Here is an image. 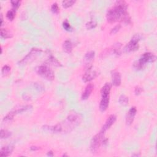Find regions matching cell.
I'll return each mask as SVG.
<instances>
[{
    "label": "cell",
    "mask_w": 157,
    "mask_h": 157,
    "mask_svg": "<svg viewBox=\"0 0 157 157\" xmlns=\"http://www.w3.org/2000/svg\"><path fill=\"white\" fill-rule=\"evenodd\" d=\"M121 44L120 43H117L115 44V45H114V52L117 54V55H120L121 54V50H120V48H121Z\"/></svg>",
    "instance_id": "cell-25"
},
{
    "label": "cell",
    "mask_w": 157,
    "mask_h": 157,
    "mask_svg": "<svg viewBox=\"0 0 157 157\" xmlns=\"http://www.w3.org/2000/svg\"><path fill=\"white\" fill-rule=\"evenodd\" d=\"M11 3L12 7H13L12 9L16 11V10L20 7V6H21V1H11Z\"/></svg>",
    "instance_id": "cell-28"
},
{
    "label": "cell",
    "mask_w": 157,
    "mask_h": 157,
    "mask_svg": "<svg viewBox=\"0 0 157 157\" xmlns=\"http://www.w3.org/2000/svg\"><path fill=\"white\" fill-rule=\"evenodd\" d=\"M112 84L114 86L118 87L120 85L121 82H122V78H121V75L120 73L116 71H114L112 72Z\"/></svg>",
    "instance_id": "cell-14"
},
{
    "label": "cell",
    "mask_w": 157,
    "mask_h": 157,
    "mask_svg": "<svg viewBox=\"0 0 157 157\" xmlns=\"http://www.w3.org/2000/svg\"><path fill=\"white\" fill-rule=\"evenodd\" d=\"M10 71H11V67H10V66H9L7 65H5V66H4L3 67V68H2V74L4 76L9 74Z\"/></svg>",
    "instance_id": "cell-29"
},
{
    "label": "cell",
    "mask_w": 157,
    "mask_h": 157,
    "mask_svg": "<svg viewBox=\"0 0 157 157\" xmlns=\"http://www.w3.org/2000/svg\"><path fill=\"white\" fill-rule=\"evenodd\" d=\"M156 60V56L152 53L147 52L144 54L139 60L134 63V67L137 70H141L143 69L146 63H152L155 62Z\"/></svg>",
    "instance_id": "cell-2"
},
{
    "label": "cell",
    "mask_w": 157,
    "mask_h": 157,
    "mask_svg": "<svg viewBox=\"0 0 157 157\" xmlns=\"http://www.w3.org/2000/svg\"><path fill=\"white\" fill-rule=\"evenodd\" d=\"M96 25H97V23L94 21H90L88 23H87L86 28L88 29H91L95 28L96 26Z\"/></svg>",
    "instance_id": "cell-27"
},
{
    "label": "cell",
    "mask_w": 157,
    "mask_h": 157,
    "mask_svg": "<svg viewBox=\"0 0 157 157\" xmlns=\"http://www.w3.org/2000/svg\"><path fill=\"white\" fill-rule=\"evenodd\" d=\"M137 113L136 107H132L128 112L126 117V123L128 125H131L134 121L135 115Z\"/></svg>",
    "instance_id": "cell-10"
},
{
    "label": "cell",
    "mask_w": 157,
    "mask_h": 157,
    "mask_svg": "<svg viewBox=\"0 0 157 157\" xmlns=\"http://www.w3.org/2000/svg\"><path fill=\"white\" fill-rule=\"evenodd\" d=\"M63 27L67 32H71L73 30V28L71 26L70 23H69L67 21H65L63 23Z\"/></svg>",
    "instance_id": "cell-26"
},
{
    "label": "cell",
    "mask_w": 157,
    "mask_h": 157,
    "mask_svg": "<svg viewBox=\"0 0 157 157\" xmlns=\"http://www.w3.org/2000/svg\"><path fill=\"white\" fill-rule=\"evenodd\" d=\"M54 153L52 151H48V153H47V156H54Z\"/></svg>",
    "instance_id": "cell-34"
},
{
    "label": "cell",
    "mask_w": 157,
    "mask_h": 157,
    "mask_svg": "<svg viewBox=\"0 0 157 157\" xmlns=\"http://www.w3.org/2000/svg\"><path fill=\"white\" fill-rule=\"evenodd\" d=\"M30 149L33 151H36V150H37L39 149H40V148H39V147H36V146H32Z\"/></svg>",
    "instance_id": "cell-33"
},
{
    "label": "cell",
    "mask_w": 157,
    "mask_h": 157,
    "mask_svg": "<svg viewBox=\"0 0 157 157\" xmlns=\"http://www.w3.org/2000/svg\"><path fill=\"white\" fill-rule=\"evenodd\" d=\"M63 49L65 52L67 54H71L73 51L72 43L69 40L65 41L63 44Z\"/></svg>",
    "instance_id": "cell-18"
},
{
    "label": "cell",
    "mask_w": 157,
    "mask_h": 157,
    "mask_svg": "<svg viewBox=\"0 0 157 157\" xmlns=\"http://www.w3.org/2000/svg\"><path fill=\"white\" fill-rule=\"evenodd\" d=\"M95 56V53L94 51L88 52L84 58V62L86 66H88V68L91 67L92 65H90L91 62L93 60V59Z\"/></svg>",
    "instance_id": "cell-12"
},
{
    "label": "cell",
    "mask_w": 157,
    "mask_h": 157,
    "mask_svg": "<svg viewBox=\"0 0 157 157\" xmlns=\"http://www.w3.org/2000/svg\"><path fill=\"white\" fill-rule=\"evenodd\" d=\"M63 126L62 124L58 123L55 126H43L44 130L51 132L52 133H59L63 131Z\"/></svg>",
    "instance_id": "cell-11"
},
{
    "label": "cell",
    "mask_w": 157,
    "mask_h": 157,
    "mask_svg": "<svg viewBox=\"0 0 157 157\" xmlns=\"http://www.w3.org/2000/svg\"><path fill=\"white\" fill-rule=\"evenodd\" d=\"M143 89L142 88L139 87V86H137L135 88V90H134V93L136 95H139L141 94V93L142 92Z\"/></svg>",
    "instance_id": "cell-32"
},
{
    "label": "cell",
    "mask_w": 157,
    "mask_h": 157,
    "mask_svg": "<svg viewBox=\"0 0 157 157\" xmlns=\"http://www.w3.org/2000/svg\"><path fill=\"white\" fill-rule=\"evenodd\" d=\"M15 11L14 9H11L9 11L7 14H6V17L10 21H12L14 17H15Z\"/></svg>",
    "instance_id": "cell-22"
},
{
    "label": "cell",
    "mask_w": 157,
    "mask_h": 157,
    "mask_svg": "<svg viewBox=\"0 0 157 157\" xmlns=\"http://www.w3.org/2000/svg\"><path fill=\"white\" fill-rule=\"evenodd\" d=\"M12 133L6 130H1L0 131V136H1V139H7L9 138L10 136H11Z\"/></svg>",
    "instance_id": "cell-21"
},
{
    "label": "cell",
    "mask_w": 157,
    "mask_h": 157,
    "mask_svg": "<svg viewBox=\"0 0 157 157\" xmlns=\"http://www.w3.org/2000/svg\"><path fill=\"white\" fill-rule=\"evenodd\" d=\"M109 103V96L102 97L100 104V110L101 112H104L107 110Z\"/></svg>",
    "instance_id": "cell-16"
},
{
    "label": "cell",
    "mask_w": 157,
    "mask_h": 157,
    "mask_svg": "<svg viewBox=\"0 0 157 157\" xmlns=\"http://www.w3.org/2000/svg\"><path fill=\"white\" fill-rule=\"evenodd\" d=\"M81 120V115L79 114L73 113L70 114L67 117L66 122L67 123V126L69 125L70 128H73L75 126H77L79 124Z\"/></svg>",
    "instance_id": "cell-7"
},
{
    "label": "cell",
    "mask_w": 157,
    "mask_h": 157,
    "mask_svg": "<svg viewBox=\"0 0 157 157\" xmlns=\"http://www.w3.org/2000/svg\"><path fill=\"white\" fill-rule=\"evenodd\" d=\"M120 28H121V25H116L114 28H113L111 29V31L110 32V34H116L118 32H119L120 30Z\"/></svg>",
    "instance_id": "cell-31"
},
{
    "label": "cell",
    "mask_w": 157,
    "mask_h": 157,
    "mask_svg": "<svg viewBox=\"0 0 157 157\" xmlns=\"http://www.w3.org/2000/svg\"><path fill=\"white\" fill-rule=\"evenodd\" d=\"M104 133H105L100 131L99 133L95 135L92 138L90 143V150L92 153L96 152L98 150V149H99V147H100L104 139L103 137Z\"/></svg>",
    "instance_id": "cell-5"
},
{
    "label": "cell",
    "mask_w": 157,
    "mask_h": 157,
    "mask_svg": "<svg viewBox=\"0 0 157 157\" xmlns=\"http://www.w3.org/2000/svg\"><path fill=\"white\" fill-rule=\"evenodd\" d=\"M51 11L54 14H57L59 12V7L56 3H54L51 7Z\"/></svg>",
    "instance_id": "cell-30"
},
{
    "label": "cell",
    "mask_w": 157,
    "mask_h": 157,
    "mask_svg": "<svg viewBox=\"0 0 157 157\" xmlns=\"http://www.w3.org/2000/svg\"><path fill=\"white\" fill-rule=\"evenodd\" d=\"M111 90V84L110 83H106L101 88V94L102 97L109 96Z\"/></svg>",
    "instance_id": "cell-17"
},
{
    "label": "cell",
    "mask_w": 157,
    "mask_h": 157,
    "mask_svg": "<svg viewBox=\"0 0 157 157\" xmlns=\"http://www.w3.org/2000/svg\"><path fill=\"white\" fill-rule=\"evenodd\" d=\"M42 51L41 49L36 48H32L31 51L29 52V53L25 57L23 58L22 60L19 62V65H25L28 63H30L33 60H34L35 58L37 56V55L41 52Z\"/></svg>",
    "instance_id": "cell-6"
},
{
    "label": "cell",
    "mask_w": 157,
    "mask_h": 157,
    "mask_svg": "<svg viewBox=\"0 0 157 157\" xmlns=\"http://www.w3.org/2000/svg\"><path fill=\"white\" fill-rule=\"evenodd\" d=\"M14 150V146L11 145L3 147L0 150V155L1 156H9L11 155Z\"/></svg>",
    "instance_id": "cell-15"
},
{
    "label": "cell",
    "mask_w": 157,
    "mask_h": 157,
    "mask_svg": "<svg viewBox=\"0 0 157 157\" xmlns=\"http://www.w3.org/2000/svg\"><path fill=\"white\" fill-rule=\"evenodd\" d=\"M38 75L47 81H53L55 78L54 73L47 65H41L36 68Z\"/></svg>",
    "instance_id": "cell-3"
},
{
    "label": "cell",
    "mask_w": 157,
    "mask_h": 157,
    "mask_svg": "<svg viewBox=\"0 0 157 157\" xmlns=\"http://www.w3.org/2000/svg\"><path fill=\"white\" fill-rule=\"evenodd\" d=\"M119 102L122 106H126V105L128 104V103H129L128 98L125 95H122L119 97Z\"/></svg>",
    "instance_id": "cell-20"
},
{
    "label": "cell",
    "mask_w": 157,
    "mask_h": 157,
    "mask_svg": "<svg viewBox=\"0 0 157 157\" xmlns=\"http://www.w3.org/2000/svg\"><path fill=\"white\" fill-rule=\"evenodd\" d=\"M93 89H94V85H93V84H88L87 86L85 88V89L84 92L82 94V96H81L82 100H87L88 98L90 97V96L92 94Z\"/></svg>",
    "instance_id": "cell-13"
},
{
    "label": "cell",
    "mask_w": 157,
    "mask_h": 157,
    "mask_svg": "<svg viewBox=\"0 0 157 157\" xmlns=\"http://www.w3.org/2000/svg\"><path fill=\"white\" fill-rule=\"evenodd\" d=\"M1 36L4 39H8V38H11L13 36L12 33L8 30L7 29L1 28Z\"/></svg>",
    "instance_id": "cell-19"
},
{
    "label": "cell",
    "mask_w": 157,
    "mask_h": 157,
    "mask_svg": "<svg viewBox=\"0 0 157 157\" xmlns=\"http://www.w3.org/2000/svg\"><path fill=\"white\" fill-rule=\"evenodd\" d=\"M76 3V1L73 0H67V1H63L62 2V6L65 8H68L71 7Z\"/></svg>",
    "instance_id": "cell-23"
},
{
    "label": "cell",
    "mask_w": 157,
    "mask_h": 157,
    "mask_svg": "<svg viewBox=\"0 0 157 157\" xmlns=\"http://www.w3.org/2000/svg\"><path fill=\"white\" fill-rule=\"evenodd\" d=\"M98 74H99L96 71L92 70V67L87 68V70L83 75L82 80L84 82H88L95 78L98 76Z\"/></svg>",
    "instance_id": "cell-8"
},
{
    "label": "cell",
    "mask_w": 157,
    "mask_h": 157,
    "mask_svg": "<svg viewBox=\"0 0 157 157\" xmlns=\"http://www.w3.org/2000/svg\"><path fill=\"white\" fill-rule=\"evenodd\" d=\"M127 7V4L125 1H117L114 7L108 10L106 14L107 22L111 23L119 21L128 23L130 18L126 12Z\"/></svg>",
    "instance_id": "cell-1"
},
{
    "label": "cell",
    "mask_w": 157,
    "mask_h": 157,
    "mask_svg": "<svg viewBox=\"0 0 157 157\" xmlns=\"http://www.w3.org/2000/svg\"><path fill=\"white\" fill-rule=\"evenodd\" d=\"M49 61H50V62L52 65H55L56 66H62L61 64H60V63L59 62L56 60V59L54 56H53L52 55H51L50 57H49Z\"/></svg>",
    "instance_id": "cell-24"
},
{
    "label": "cell",
    "mask_w": 157,
    "mask_h": 157,
    "mask_svg": "<svg viewBox=\"0 0 157 157\" xmlns=\"http://www.w3.org/2000/svg\"><path fill=\"white\" fill-rule=\"evenodd\" d=\"M116 120H117V117L115 115L112 114L109 115V117H108L107 119L106 120L104 125L103 126L101 131H103V133H105L107 130H109L110 128L113 125V124L115 122Z\"/></svg>",
    "instance_id": "cell-9"
},
{
    "label": "cell",
    "mask_w": 157,
    "mask_h": 157,
    "mask_svg": "<svg viewBox=\"0 0 157 157\" xmlns=\"http://www.w3.org/2000/svg\"><path fill=\"white\" fill-rule=\"evenodd\" d=\"M141 39V37L139 34H135L132 37L131 41L125 45L124 48V51L126 53H129L138 50L139 42L140 41Z\"/></svg>",
    "instance_id": "cell-4"
}]
</instances>
